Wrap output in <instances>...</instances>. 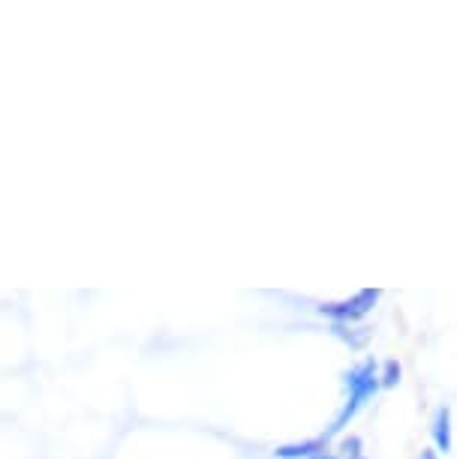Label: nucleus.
<instances>
[{"label": "nucleus", "mask_w": 457, "mask_h": 459, "mask_svg": "<svg viewBox=\"0 0 457 459\" xmlns=\"http://www.w3.org/2000/svg\"><path fill=\"white\" fill-rule=\"evenodd\" d=\"M343 387H347V403H343V409L338 411V418H334L322 441L338 436L340 429H347V423L374 400V394L379 391V363L374 358H367V360H361L358 367L347 369L343 372Z\"/></svg>", "instance_id": "f257e3e1"}, {"label": "nucleus", "mask_w": 457, "mask_h": 459, "mask_svg": "<svg viewBox=\"0 0 457 459\" xmlns=\"http://www.w3.org/2000/svg\"><path fill=\"white\" fill-rule=\"evenodd\" d=\"M376 300H379V291L376 289H365V291L352 294L349 300L322 303V307H319V313L334 318L338 325H356V322H361V318L370 313V309L376 307Z\"/></svg>", "instance_id": "f03ea898"}, {"label": "nucleus", "mask_w": 457, "mask_h": 459, "mask_svg": "<svg viewBox=\"0 0 457 459\" xmlns=\"http://www.w3.org/2000/svg\"><path fill=\"white\" fill-rule=\"evenodd\" d=\"M430 438L439 454H448L452 450V409L448 405H439L434 411V420H430Z\"/></svg>", "instance_id": "7ed1b4c3"}, {"label": "nucleus", "mask_w": 457, "mask_h": 459, "mask_svg": "<svg viewBox=\"0 0 457 459\" xmlns=\"http://www.w3.org/2000/svg\"><path fill=\"white\" fill-rule=\"evenodd\" d=\"M325 441L322 438H313V441H301V445H283L277 447L274 454H277V459H313L319 454H325Z\"/></svg>", "instance_id": "20e7f679"}, {"label": "nucleus", "mask_w": 457, "mask_h": 459, "mask_svg": "<svg viewBox=\"0 0 457 459\" xmlns=\"http://www.w3.org/2000/svg\"><path fill=\"white\" fill-rule=\"evenodd\" d=\"M400 381V363L398 360H385L379 367V387H394Z\"/></svg>", "instance_id": "39448f33"}, {"label": "nucleus", "mask_w": 457, "mask_h": 459, "mask_svg": "<svg viewBox=\"0 0 457 459\" xmlns=\"http://www.w3.org/2000/svg\"><path fill=\"white\" fill-rule=\"evenodd\" d=\"M313 459H343L340 454H331V450H325V454H319V456H313Z\"/></svg>", "instance_id": "423d86ee"}, {"label": "nucleus", "mask_w": 457, "mask_h": 459, "mask_svg": "<svg viewBox=\"0 0 457 459\" xmlns=\"http://www.w3.org/2000/svg\"><path fill=\"white\" fill-rule=\"evenodd\" d=\"M418 459H436V450L425 447V450H421V456H418Z\"/></svg>", "instance_id": "0eeeda50"}]
</instances>
